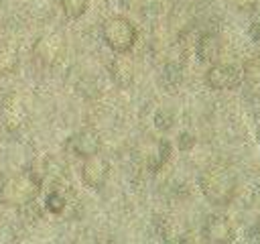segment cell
<instances>
[{
  "mask_svg": "<svg viewBox=\"0 0 260 244\" xmlns=\"http://www.w3.org/2000/svg\"><path fill=\"white\" fill-rule=\"evenodd\" d=\"M199 189L211 205L225 207L234 201V197L238 193V175L228 165L213 163L201 171Z\"/></svg>",
  "mask_w": 260,
  "mask_h": 244,
  "instance_id": "6da1fadb",
  "label": "cell"
},
{
  "mask_svg": "<svg viewBox=\"0 0 260 244\" xmlns=\"http://www.w3.org/2000/svg\"><path fill=\"white\" fill-rule=\"evenodd\" d=\"M39 191H41V177L35 171L24 169V171L8 177L2 183L0 201L10 207H20V205L30 203L39 195Z\"/></svg>",
  "mask_w": 260,
  "mask_h": 244,
  "instance_id": "7a4b0ae2",
  "label": "cell"
},
{
  "mask_svg": "<svg viewBox=\"0 0 260 244\" xmlns=\"http://www.w3.org/2000/svg\"><path fill=\"white\" fill-rule=\"evenodd\" d=\"M102 39L116 55H126L134 49L138 41V30L134 22L126 16H110L102 24Z\"/></svg>",
  "mask_w": 260,
  "mask_h": 244,
  "instance_id": "3957f363",
  "label": "cell"
},
{
  "mask_svg": "<svg viewBox=\"0 0 260 244\" xmlns=\"http://www.w3.org/2000/svg\"><path fill=\"white\" fill-rule=\"evenodd\" d=\"M65 37L61 33H45L32 45V55L43 67H53L65 55Z\"/></svg>",
  "mask_w": 260,
  "mask_h": 244,
  "instance_id": "277c9868",
  "label": "cell"
},
{
  "mask_svg": "<svg viewBox=\"0 0 260 244\" xmlns=\"http://www.w3.org/2000/svg\"><path fill=\"white\" fill-rule=\"evenodd\" d=\"M203 81L207 87L223 92V89H236L242 85V67L234 65V63H213L207 67Z\"/></svg>",
  "mask_w": 260,
  "mask_h": 244,
  "instance_id": "5b68a950",
  "label": "cell"
},
{
  "mask_svg": "<svg viewBox=\"0 0 260 244\" xmlns=\"http://www.w3.org/2000/svg\"><path fill=\"white\" fill-rule=\"evenodd\" d=\"M236 238V228L232 220L223 214H211L201 226V240L205 244H232Z\"/></svg>",
  "mask_w": 260,
  "mask_h": 244,
  "instance_id": "8992f818",
  "label": "cell"
},
{
  "mask_svg": "<svg viewBox=\"0 0 260 244\" xmlns=\"http://www.w3.org/2000/svg\"><path fill=\"white\" fill-rule=\"evenodd\" d=\"M69 148L73 150L75 157L79 159H89L95 157L102 148V138L93 128H81L77 132L71 134V138L67 140Z\"/></svg>",
  "mask_w": 260,
  "mask_h": 244,
  "instance_id": "52a82bcc",
  "label": "cell"
},
{
  "mask_svg": "<svg viewBox=\"0 0 260 244\" xmlns=\"http://www.w3.org/2000/svg\"><path fill=\"white\" fill-rule=\"evenodd\" d=\"M110 177V163L95 155V157H89V159H83V165H81V181L83 185H87L89 189H102L106 185Z\"/></svg>",
  "mask_w": 260,
  "mask_h": 244,
  "instance_id": "ba28073f",
  "label": "cell"
},
{
  "mask_svg": "<svg viewBox=\"0 0 260 244\" xmlns=\"http://www.w3.org/2000/svg\"><path fill=\"white\" fill-rule=\"evenodd\" d=\"M197 59L205 65H213L221 59L223 55V41L215 30H207L197 39V47H195Z\"/></svg>",
  "mask_w": 260,
  "mask_h": 244,
  "instance_id": "9c48e42d",
  "label": "cell"
},
{
  "mask_svg": "<svg viewBox=\"0 0 260 244\" xmlns=\"http://www.w3.org/2000/svg\"><path fill=\"white\" fill-rule=\"evenodd\" d=\"M110 77L116 85L128 87L134 81V65L124 55H118L110 61Z\"/></svg>",
  "mask_w": 260,
  "mask_h": 244,
  "instance_id": "30bf717a",
  "label": "cell"
},
{
  "mask_svg": "<svg viewBox=\"0 0 260 244\" xmlns=\"http://www.w3.org/2000/svg\"><path fill=\"white\" fill-rule=\"evenodd\" d=\"M169 157H171V142L167 138H160V140L154 142V146L148 148V152L144 157V163L150 171H158V169L165 167Z\"/></svg>",
  "mask_w": 260,
  "mask_h": 244,
  "instance_id": "8fae6325",
  "label": "cell"
},
{
  "mask_svg": "<svg viewBox=\"0 0 260 244\" xmlns=\"http://www.w3.org/2000/svg\"><path fill=\"white\" fill-rule=\"evenodd\" d=\"M61 8L65 12L67 18L71 20H77L85 14L87 10V0H61Z\"/></svg>",
  "mask_w": 260,
  "mask_h": 244,
  "instance_id": "7c38bea8",
  "label": "cell"
},
{
  "mask_svg": "<svg viewBox=\"0 0 260 244\" xmlns=\"http://www.w3.org/2000/svg\"><path fill=\"white\" fill-rule=\"evenodd\" d=\"M152 122H154L156 130L169 132V130L175 126V114H173L171 110H167V108H158L156 114H154V118H152Z\"/></svg>",
  "mask_w": 260,
  "mask_h": 244,
  "instance_id": "4fadbf2b",
  "label": "cell"
},
{
  "mask_svg": "<svg viewBox=\"0 0 260 244\" xmlns=\"http://www.w3.org/2000/svg\"><path fill=\"white\" fill-rule=\"evenodd\" d=\"M65 205H67V199H65V195L59 193V191H51V193L45 197V207H47L51 214H61V211L65 209Z\"/></svg>",
  "mask_w": 260,
  "mask_h": 244,
  "instance_id": "5bb4252c",
  "label": "cell"
},
{
  "mask_svg": "<svg viewBox=\"0 0 260 244\" xmlns=\"http://www.w3.org/2000/svg\"><path fill=\"white\" fill-rule=\"evenodd\" d=\"M177 146L181 150H191L195 146V134H191L189 130H183L179 134V138H177Z\"/></svg>",
  "mask_w": 260,
  "mask_h": 244,
  "instance_id": "9a60e30c",
  "label": "cell"
},
{
  "mask_svg": "<svg viewBox=\"0 0 260 244\" xmlns=\"http://www.w3.org/2000/svg\"><path fill=\"white\" fill-rule=\"evenodd\" d=\"M230 4L240 12H250L258 6V0H230Z\"/></svg>",
  "mask_w": 260,
  "mask_h": 244,
  "instance_id": "2e32d148",
  "label": "cell"
},
{
  "mask_svg": "<svg viewBox=\"0 0 260 244\" xmlns=\"http://www.w3.org/2000/svg\"><path fill=\"white\" fill-rule=\"evenodd\" d=\"M248 33H250V39H252L254 43H258V45H260V18H254V20L250 22Z\"/></svg>",
  "mask_w": 260,
  "mask_h": 244,
  "instance_id": "e0dca14e",
  "label": "cell"
},
{
  "mask_svg": "<svg viewBox=\"0 0 260 244\" xmlns=\"http://www.w3.org/2000/svg\"><path fill=\"white\" fill-rule=\"evenodd\" d=\"M258 140H260V126H258Z\"/></svg>",
  "mask_w": 260,
  "mask_h": 244,
  "instance_id": "ac0fdd59",
  "label": "cell"
},
{
  "mask_svg": "<svg viewBox=\"0 0 260 244\" xmlns=\"http://www.w3.org/2000/svg\"><path fill=\"white\" fill-rule=\"evenodd\" d=\"M175 244H185V242H175Z\"/></svg>",
  "mask_w": 260,
  "mask_h": 244,
  "instance_id": "d6986e66",
  "label": "cell"
},
{
  "mask_svg": "<svg viewBox=\"0 0 260 244\" xmlns=\"http://www.w3.org/2000/svg\"><path fill=\"white\" fill-rule=\"evenodd\" d=\"M258 220H260V216H258Z\"/></svg>",
  "mask_w": 260,
  "mask_h": 244,
  "instance_id": "ffe728a7",
  "label": "cell"
},
{
  "mask_svg": "<svg viewBox=\"0 0 260 244\" xmlns=\"http://www.w3.org/2000/svg\"><path fill=\"white\" fill-rule=\"evenodd\" d=\"M258 92H260V87H258Z\"/></svg>",
  "mask_w": 260,
  "mask_h": 244,
  "instance_id": "44dd1931",
  "label": "cell"
}]
</instances>
